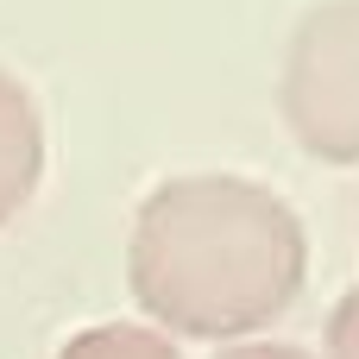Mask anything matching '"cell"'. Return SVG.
I'll return each mask as SVG.
<instances>
[{
  "label": "cell",
  "mask_w": 359,
  "mask_h": 359,
  "mask_svg": "<svg viewBox=\"0 0 359 359\" xmlns=\"http://www.w3.org/2000/svg\"><path fill=\"white\" fill-rule=\"evenodd\" d=\"M309 284L297 208L233 170L164 177L126 227V290L164 341H265Z\"/></svg>",
  "instance_id": "6da1fadb"
},
{
  "label": "cell",
  "mask_w": 359,
  "mask_h": 359,
  "mask_svg": "<svg viewBox=\"0 0 359 359\" xmlns=\"http://www.w3.org/2000/svg\"><path fill=\"white\" fill-rule=\"evenodd\" d=\"M278 107L309 158L359 164V0H322L303 13L284 50Z\"/></svg>",
  "instance_id": "7a4b0ae2"
},
{
  "label": "cell",
  "mask_w": 359,
  "mask_h": 359,
  "mask_svg": "<svg viewBox=\"0 0 359 359\" xmlns=\"http://www.w3.org/2000/svg\"><path fill=\"white\" fill-rule=\"evenodd\" d=\"M44 177V120H38V101L32 88L0 69V227L19 221V208L32 202Z\"/></svg>",
  "instance_id": "3957f363"
},
{
  "label": "cell",
  "mask_w": 359,
  "mask_h": 359,
  "mask_svg": "<svg viewBox=\"0 0 359 359\" xmlns=\"http://www.w3.org/2000/svg\"><path fill=\"white\" fill-rule=\"evenodd\" d=\"M57 359H183V353H177V341H164L158 328L101 322V328H82L76 341H63Z\"/></svg>",
  "instance_id": "277c9868"
},
{
  "label": "cell",
  "mask_w": 359,
  "mask_h": 359,
  "mask_svg": "<svg viewBox=\"0 0 359 359\" xmlns=\"http://www.w3.org/2000/svg\"><path fill=\"white\" fill-rule=\"evenodd\" d=\"M322 359H359V290H347L328 316V334H322Z\"/></svg>",
  "instance_id": "5b68a950"
},
{
  "label": "cell",
  "mask_w": 359,
  "mask_h": 359,
  "mask_svg": "<svg viewBox=\"0 0 359 359\" xmlns=\"http://www.w3.org/2000/svg\"><path fill=\"white\" fill-rule=\"evenodd\" d=\"M215 359H316V353L290 347V341H240V347H215Z\"/></svg>",
  "instance_id": "8992f818"
}]
</instances>
